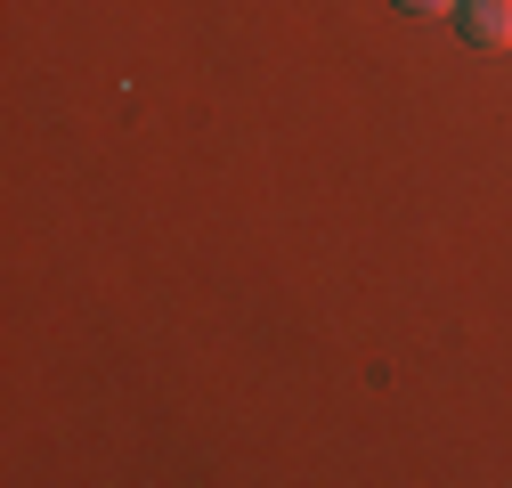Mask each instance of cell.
I'll return each instance as SVG.
<instances>
[{
  "instance_id": "cell-2",
  "label": "cell",
  "mask_w": 512,
  "mask_h": 488,
  "mask_svg": "<svg viewBox=\"0 0 512 488\" xmlns=\"http://www.w3.org/2000/svg\"><path fill=\"white\" fill-rule=\"evenodd\" d=\"M399 9H407V17H456L464 0H399Z\"/></svg>"
},
{
  "instance_id": "cell-1",
  "label": "cell",
  "mask_w": 512,
  "mask_h": 488,
  "mask_svg": "<svg viewBox=\"0 0 512 488\" xmlns=\"http://www.w3.org/2000/svg\"><path fill=\"white\" fill-rule=\"evenodd\" d=\"M456 25H464L472 49H512V0H464Z\"/></svg>"
}]
</instances>
